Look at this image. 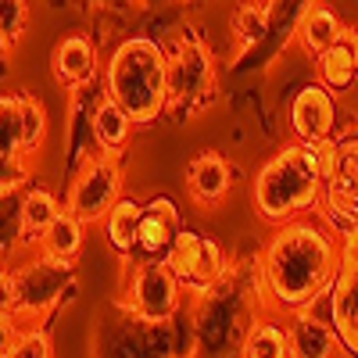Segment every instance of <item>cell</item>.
Masks as SVG:
<instances>
[{
	"mask_svg": "<svg viewBox=\"0 0 358 358\" xmlns=\"http://www.w3.org/2000/svg\"><path fill=\"white\" fill-rule=\"evenodd\" d=\"M229 29H233L236 43H241V50L258 47L265 40V0H244V4L233 11Z\"/></svg>",
	"mask_w": 358,
	"mask_h": 358,
	"instance_id": "30",
	"label": "cell"
},
{
	"mask_svg": "<svg viewBox=\"0 0 358 358\" xmlns=\"http://www.w3.org/2000/svg\"><path fill=\"white\" fill-rule=\"evenodd\" d=\"M233 187V165L219 151H201L187 165V190L194 204L201 208H219Z\"/></svg>",
	"mask_w": 358,
	"mask_h": 358,
	"instance_id": "19",
	"label": "cell"
},
{
	"mask_svg": "<svg viewBox=\"0 0 358 358\" xmlns=\"http://www.w3.org/2000/svg\"><path fill=\"white\" fill-rule=\"evenodd\" d=\"M133 129H136L133 118L118 108L111 97H101V104L94 108V140H97V151L122 158L129 151V143H133Z\"/></svg>",
	"mask_w": 358,
	"mask_h": 358,
	"instance_id": "21",
	"label": "cell"
},
{
	"mask_svg": "<svg viewBox=\"0 0 358 358\" xmlns=\"http://www.w3.org/2000/svg\"><path fill=\"white\" fill-rule=\"evenodd\" d=\"M341 262V236L319 215H297L273 226L262 248V301L265 312L290 315L326 301Z\"/></svg>",
	"mask_w": 358,
	"mask_h": 358,
	"instance_id": "1",
	"label": "cell"
},
{
	"mask_svg": "<svg viewBox=\"0 0 358 358\" xmlns=\"http://www.w3.org/2000/svg\"><path fill=\"white\" fill-rule=\"evenodd\" d=\"M183 229V215L179 204L165 194H155L140 204V226H136V251L133 258H147V262H165L172 241ZM129 258V262H133Z\"/></svg>",
	"mask_w": 358,
	"mask_h": 358,
	"instance_id": "14",
	"label": "cell"
},
{
	"mask_svg": "<svg viewBox=\"0 0 358 358\" xmlns=\"http://www.w3.org/2000/svg\"><path fill=\"white\" fill-rule=\"evenodd\" d=\"M62 201L57 194L43 183H25L22 187V233H25V248H36L40 236L47 233V226L62 212Z\"/></svg>",
	"mask_w": 358,
	"mask_h": 358,
	"instance_id": "22",
	"label": "cell"
},
{
	"mask_svg": "<svg viewBox=\"0 0 358 358\" xmlns=\"http://www.w3.org/2000/svg\"><path fill=\"white\" fill-rule=\"evenodd\" d=\"M165 65H169V108H176L179 118L204 115L219 101V69L212 47L201 36L176 33V43L165 50Z\"/></svg>",
	"mask_w": 358,
	"mask_h": 358,
	"instance_id": "6",
	"label": "cell"
},
{
	"mask_svg": "<svg viewBox=\"0 0 358 358\" xmlns=\"http://www.w3.org/2000/svg\"><path fill=\"white\" fill-rule=\"evenodd\" d=\"M104 97H111L136 126H151L169 108L165 47L151 36H126L104 62Z\"/></svg>",
	"mask_w": 358,
	"mask_h": 358,
	"instance_id": "4",
	"label": "cell"
},
{
	"mask_svg": "<svg viewBox=\"0 0 358 358\" xmlns=\"http://www.w3.org/2000/svg\"><path fill=\"white\" fill-rule=\"evenodd\" d=\"M283 322H287L290 358H337V355H344L330 315L319 312V305L301 308V312H290Z\"/></svg>",
	"mask_w": 358,
	"mask_h": 358,
	"instance_id": "16",
	"label": "cell"
},
{
	"mask_svg": "<svg viewBox=\"0 0 358 358\" xmlns=\"http://www.w3.org/2000/svg\"><path fill=\"white\" fill-rule=\"evenodd\" d=\"M0 155H22L18 94H4V97H0Z\"/></svg>",
	"mask_w": 358,
	"mask_h": 358,
	"instance_id": "31",
	"label": "cell"
},
{
	"mask_svg": "<svg viewBox=\"0 0 358 358\" xmlns=\"http://www.w3.org/2000/svg\"><path fill=\"white\" fill-rule=\"evenodd\" d=\"M0 29L11 43H18L29 29V0H0Z\"/></svg>",
	"mask_w": 358,
	"mask_h": 358,
	"instance_id": "33",
	"label": "cell"
},
{
	"mask_svg": "<svg viewBox=\"0 0 358 358\" xmlns=\"http://www.w3.org/2000/svg\"><path fill=\"white\" fill-rule=\"evenodd\" d=\"M83 244H86V222H83L76 212L62 208V212H57V219L47 226V233L40 236L36 251H43V255H50V258H62V262H79Z\"/></svg>",
	"mask_w": 358,
	"mask_h": 358,
	"instance_id": "23",
	"label": "cell"
},
{
	"mask_svg": "<svg viewBox=\"0 0 358 358\" xmlns=\"http://www.w3.org/2000/svg\"><path fill=\"white\" fill-rule=\"evenodd\" d=\"M11 40H8V33L0 29V79H8V72H11Z\"/></svg>",
	"mask_w": 358,
	"mask_h": 358,
	"instance_id": "37",
	"label": "cell"
},
{
	"mask_svg": "<svg viewBox=\"0 0 358 358\" xmlns=\"http://www.w3.org/2000/svg\"><path fill=\"white\" fill-rule=\"evenodd\" d=\"M86 4H94V8H104V4H118V0H86Z\"/></svg>",
	"mask_w": 358,
	"mask_h": 358,
	"instance_id": "38",
	"label": "cell"
},
{
	"mask_svg": "<svg viewBox=\"0 0 358 358\" xmlns=\"http://www.w3.org/2000/svg\"><path fill=\"white\" fill-rule=\"evenodd\" d=\"M18 122H22V155H36L47 143V108L33 94H18Z\"/></svg>",
	"mask_w": 358,
	"mask_h": 358,
	"instance_id": "28",
	"label": "cell"
},
{
	"mask_svg": "<svg viewBox=\"0 0 358 358\" xmlns=\"http://www.w3.org/2000/svg\"><path fill=\"white\" fill-rule=\"evenodd\" d=\"M355 236H358V229H355Z\"/></svg>",
	"mask_w": 358,
	"mask_h": 358,
	"instance_id": "41",
	"label": "cell"
},
{
	"mask_svg": "<svg viewBox=\"0 0 358 358\" xmlns=\"http://www.w3.org/2000/svg\"><path fill=\"white\" fill-rule=\"evenodd\" d=\"M341 33H344V18L330 4H322V0H319V4L305 15V22H301V29H297V40L294 43L301 47L308 57H319Z\"/></svg>",
	"mask_w": 358,
	"mask_h": 358,
	"instance_id": "24",
	"label": "cell"
},
{
	"mask_svg": "<svg viewBox=\"0 0 358 358\" xmlns=\"http://www.w3.org/2000/svg\"><path fill=\"white\" fill-rule=\"evenodd\" d=\"M18 312V287H15V273L0 265V315H11Z\"/></svg>",
	"mask_w": 358,
	"mask_h": 358,
	"instance_id": "35",
	"label": "cell"
},
{
	"mask_svg": "<svg viewBox=\"0 0 358 358\" xmlns=\"http://www.w3.org/2000/svg\"><path fill=\"white\" fill-rule=\"evenodd\" d=\"M326 315L341 337V351L348 358H358V236L341 241V262L337 276L326 294Z\"/></svg>",
	"mask_w": 358,
	"mask_h": 358,
	"instance_id": "12",
	"label": "cell"
},
{
	"mask_svg": "<svg viewBox=\"0 0 358 358\" xmlns=\"http://www.w3.org/2000/svg\"><path fill=\"white\" fill-rule=\"evenodd\" d=\"M140 197H133V194H118V201L104 212V219H101V229H104V241L111 244V251L118 255V258H133V251H136V226H140Z\"/></svg>",
	"mask_w": 358,
	"mask_h": 358,
	"instance_id": "20",
	"label": "cell"
},
{
	"mask_svg": "<svg viewBox=\"0 0 358 358\" xmlns=\"http://www.w3.org/2000/svg\"><path fill=\"white\" fill-rule=\"evenodd\" d=\"M315 215L330 226L341 241L358 229V136L355 133L337 136L334 165H330V176H326Z\"/></svg>",
	"mask_w": 358,
	"mask_h": 358,
	"instance_id": "9",
	"label": "cell"
},
{
	"mask_svg": "<svg viewBox=\"0 0 358 358\" xmlns=\"http://www.w3.org/2000/svg\"><path fill=\"white\" fill-rule=\"evenodd\" d=\"M90 358H172L169 330L140 322L122 301H108L90 326Z\"/></svg>",
	"mask_w": 358,
	"mask_h": 358,
	"instance_id": "7",
	"label": "cell"
},
{
	"mask_svg": "<svg viewBox=\"0 0 358 358\" xmlns=\"http://www.w3.org/2000/svg\"><path fill=\"white\" fill-rule=\"evenodd\" d=\"M8 358H54V344L47 326H22Z\"/></svg>",
	"mask_w": 358,
	"mask_h": 358,
	"instance_id": "32",
	"label": "cell"
},
{
	"mask_svg": "<svg viewBox=\"0 0 358 358\" xmlns=\"http://www.w3.org/2000/svg\"><path fill=\"white\" fill-rule=\"evenodd\" d=\"M348 133H355V136H358V118H355V126H351V129H348Z\"/></svg>",
	"mask_w": 358,
	"mask_h": 358,
	"instance_id": "40",
	"label": "cell"
},
{
	"mask_svg": "<svg viewBox=\"0 0 358 358\" xmlns=\"http://www.w3.org/2000/svg\"><path fill=\"white\" fill-rule=\"evenodd\" d=\"M194 312V358H244L251 322L265 312L262 301V251L229 258L226 276L190 297Z\"/></svg>",
	"mask_w": 358,
	"mask_h": 358,
	"instance_id": "2",
	"label": "cell"
},
{
	"mask_svg": "<svg viewBox=\"0 0 358 358\" xmlns=\"http://www.w3.org/2000/svg\"><path fill=\"white\" fill-rule=\"evenodd\" d=\"M312 62H315V83H322L330 94H348L358 83V29L344 25V33Z\"/></svg>",
	"mask_w": 358,
	"mask_h": 358,
	"instance_id": "17",
	"label": "cell"
},
{
	"mask_svg": "<svg viewBox=\"0 0 358 358\" xmlns=\"http://www.w3.org/2000/svg\"><path fill=\"white\" fill-rule=\"evenodd\" d=\"M315 4L319 0H265V40L244 50L241 62H233V76H255L273 69L283 50L297 40V29Z\"/></svg>",
	"mask_w": 358,
	"mask_h": 358,
	"instance_id": "11",
	"label": "cell"
},
{
	"mask_svg": "<svg viewBox=\"0 0 358 358\" xmlns=\"http://www.w3.org/2000/svg\"><path fill=\"white\" fill-rule=\"evenodd\" d=\"M18 319H11V315H0V358H8V351H11V344H15V337H18Z\"/></svg>",
	"mask_w": 358,
	"mask_h": 358,
	"instance_id": "36",
	"label": "cell"
},
{
	"mask_svg": "<svg viewBox=\"0 0 358 358\" xmlns=\"http://www.w3.org/2000/svg\"><path fill=\"white\" fill-rule=\"evenodd\" d=\"M244 358H290L283 315L262 312V315L251 322V334H248V341H244Z\"/></svg>",
	"mask_w": 358,
	"mask_h": 358,
	"instance_id": "25",
	"label": "cell"
},
{
	"mask_svg": "<svg viewBox=\"0 0 358 358\" xmlns=\"http://www.w3.org/2000/svg\"><path fill=\"white\" fill-rule=\"evenodd\" d=\"M287 122L294 140L301 143H322V140H337L341 133V108H337V94H330L322 83H308L294 94Z\"/></svg>",
	"mask_w": 358,
	"mask_h": 358,
	"instance_id": "13",
	"label": "cell"
},
{
	"mask_svg": "<svg viewBox=\"0 0 358 358\" xmlns=\"http://www.w3.org/2000/svg\"><path fill=\"white\" fill-rule=\"evenodd\" d=\"M97 65H101L97 43L90 40L86 33L62 36V40H57V47H54V57H50L54 79L62 83L65 90H76L83 83H94L97 79Z\"/></svg>",
	"mask_w": 358,
	"mask_h": 358,
	"instance_id": "18",
	"label": "cell"
},
{
	"mask_svg": "<svg viewBox=\"0 0 358 358\" xmlns=\"http://www.w3.org/2000/svg\"><path fill=\"white\" fill-rule=\"evenodd\" d=\"M29 183L25 155H0V190H22Z\"/></svg>",
	"mask_w": 358,
	"mask_h": 358,
	"instance_id": "34",
	"label": "cell"
},
{
	"mask_svg": "<svg viewBox=\"0 0 358 358\" xmlns=\"http://www.w3.org/2000/svg\"><path fill=\"white\" fill-rule=\"evenodd\" d=\"M47 4H54V8H65V4H69V0H47Z\"/></svg>",
	"mask_w": 358,
	"mask_h": 358,
	"instance_id": "39",
	"label": "cell"
},
{
	"mask_svg": "<svg viewBox=\"0 0 358 358\" xmlns=\"http://www.w3.org/2000/svg\"><path fill=\"white\" fill-rule=\"evenodd\" d=\"M201 255H204V233L183 226V229H179V236L172 241L169 255H165V265L179 276V283H187V280L194 276V268H197Z\"/></svg>",
	"mask_w": 358,
	"mask_h": 358,
	"instance_id": "29",
	"label": "cell"
},
{
	"mask_svg": "<svg viewBox=\"0 0 358 358\" xmlns=\"http://www.w3.org/2000/svg\"><path fill=\"white\" fill-rule=\"evenodd\" d=\"M122 183H126L122 158L97 151V155H90L72 172V187H69L65 208H69V212H76L86 226L90 222H101L104 212L118 201V194H122Z\"/></svg>",
	"mask_w": 358,
	"mask_h": 358,
	"instance_id": "10",
	"label": "cell"
},
{
	"mask_svg": "<svg viewBox=\"0 0 358 358\" xmlns=\"http://www.w3.org/2000/svg\"><path fill=\"white\" fill-rule=\"evenodd\" d=\"M226 268H229V255L219 248V241H212V236H204V255L194 268V276L183 283V294L187 297H201L204 290H212L222 276H226Z\"/></svg>",
	"mask_w": 358,
	"mask_h": 358,
	"instance_id": "26",
	"label": "cell"
},
{
	"mask_svg": "<svg viewBox=\"0 0 358 358\" xmlns=\"http://www.w3.org/2000/svg\"><path fill=\"white\" fill-rule=\"evenodd\" d=\"M337 140L301 143L294 140L268 158L251 179L255 215L268 226H283L297 215H315L326 176L334 165Z\"/></svg>",
	"mask_w": 358,
	"mask_h": 358,
	"instance_id": "3",
	"label": "cell"
},
{
	"mask_svg": "<svg viewBox=\"0 0 358 358\" xmlns=\"http://www.w3.org/2000/svg\"><path fill=\"white\" fill-rule=\"evenodd\" d=\"M183 283L165 262H147V258H133L129 273H126V287H122V301L140 322L151 326H165L179 305H183Z\"/></svg>",
	"mask_w": 358,
	"mask_h": 358,
	"instance_id": "8",
	"label": "cell"
},
{
	"mask_svg": "<svg viewBox=\"0 0 358 358\" xmlns=\"http://www.w3.org/2000/svg\"><path fill=\"white\" fill-rule=\"evenodd\" d=\"M15 287H18V326H47L65 305L76 301V262L50 258L36 251L33 258H25L22 265L11 268Z\"/></svg>",
	"mask_w": 358,
	"mask_h": 358,
	"instance_id": "5",
	"label": "cell"
},
{
	"mask_svg": "<svg viewBox=\"0 0 358 358\" xmlns=\"http://www.w3.org/2000/svg\"><path fill=\"white\" fill-rule=\"evenodd\" d=\"M104 97V86L83 83L76 90H69V140H65V162L69 172H76L90 155H97V140H94V108Z\"/></svg>",
	"mask_w": 358,
	"mask_h": 358,
	"instance_id": "15",
	"label": "cell"
},
{
	"mask_svg": "<svg viewBox=\"0 0 358 358\" xmlns=\"http://www.w3.org/2000/svg\"><path fill=\"white\" fill-rule=\"evenodd\" d=\"M18 248H25L22 233V190H0V265Z\"/></svg>",
	"mask_w": 358,
	"mask_h": 358,
	"instance_id": "27",
	"label": "cell"
}]
</instances>
